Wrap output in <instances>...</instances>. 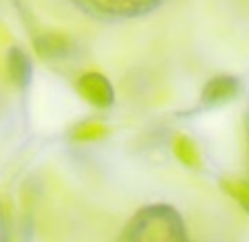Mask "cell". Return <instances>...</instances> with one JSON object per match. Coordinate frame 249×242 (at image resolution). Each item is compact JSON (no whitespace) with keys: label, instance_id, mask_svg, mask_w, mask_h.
I'll use <instances>...</instances> for the list:
<instances>
[{"label":"cell","instance_id":"1","mask_svg":"<svg viewBox=\"0 0 249 242\" xmlns=\"http://www.w3.org/2000/svg\"><path fill=\"white\" fill-rule=\"evenodd\" d=\"M130 242H177L185 240V225L181 214L170 205H150L139 209L122 233Z\"/></svg>","mask_w":249,"mask_h":242},{"label":"cell","instance_id":"2","mask_svg":"<svg viewBox=\"0 0 249 242\" xmlns=\"http://www.w3.org/2000/svg\"><path fill=\"white\" fill-rule=\"evenodd\" d=\"M163 0H75V5L93 18L124 20L157 9Z\"/></svg>","mask_w":249,"mask_h":242},{"label":"cell","instance_id":"3","mask_svg":"<svg viewBox=\"0 0 249 242\" xmlns=\"http://www.w3.org/2000/svg\"><path fill=\"white\" fill-rule=\"evenodd\" d=\"M77 93L84 102H89L95 108H108L115 102V90L108 77L102 73H84L77 79Z\"/></svg>","mask_w":249,"mask_h":242},{"label":"cell","instance_id":"4","mask_svg":"<svg viewBox=\"0 0 249 242\" xmlns=\"http://www.w3.org/2000/svg\"><path fill=\"white\" fill-rule=\"evenodd\" d=\"M240 93V82L238 77H231V75H218V77L210 79L203 88L201 102L205 106H221L227 104Z\"/></svg>","mask_w":249,"mask_h":242},{"label":"cell","instance_id":"5","mask_svg":"<svg viewBox=\"0 0 249 242\" xmlns=\"http://www.w3.org/2000/svg\"><path fill=\"white\" fill-rule=\"evenodd\" d=\"M31 73H33V64L31 57L27 55V51L20 47H11L7 53V75L16 86L24 88L31 82Z\"/></svg>","mask_w":249,"mask_h":242},{"label":"cell","instance_id":"6","mask_svg":"<svg viewBox=\"0 0 249 242\" xmlns=\"http://www.w3.org/2000/svg\"><path fill=\"white\" fill-rule=\"evenodd\" d=\"M36 49L44 60H60L71 51V42L62 33H42L36 37Z\"/></svg>","mask_w":249,"mask_h":242},{"label":"cell","instance_id":"7","mask_svg":"<svg viewBox=\"0 0 249 242\" xmlns=\"http://www.w3.org/2000/svg\"><path fill=\"white\" fill-rule=\"evenodd\" d=\"M172 152L185 168H198V165H201V156H198L196 145H194L192 139H188L185 135H179L172 141Z\"/></svg>","mask_w":249,"mask_h":242},{"label":"cell","instance_id":"8","mask_svg":"<svg viewBox=\"0 0 249 242\" xmlns=\"http://www.w3.org/2000/svg\"><path fill=\"white\" fill-rule=\"evenodd\" d=\"M106 132H108V128L104 126L102 121L89 119V121L77 123V126L73 128V132H71V137L75 141H97V139H102V137H106Z\"/></svg>","mask_w":249,"mask_h":242},{"label":"cell","instance_id":"9","mask_svg":"<svg viewBox=\"0 0 249 242\" xmlns=\"http://www.w3.org/2000/svg\"><path fill=\"white\" fill-rule=\"evenodd\" d=\"M223 190H225L231 198L238 200L240 207L249 214V181H243V178H231L230 181V178H227V181H223Z\"/></svg>","mask_w":249,"mask_h":242},{"label":"cell","instance_id":"10","mask_svg":"<svg viewBox=\"0 0 249 242\" xmlns=\"http://www.w3.org/2000/svg\"><path fill=\"white\" fill-rule=\"evenodd\" d=\"M247 139H249V115H247Z\"/></svg>","mask_w":249,"mask_h":242}]
</instances>
